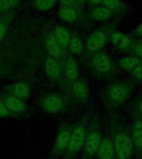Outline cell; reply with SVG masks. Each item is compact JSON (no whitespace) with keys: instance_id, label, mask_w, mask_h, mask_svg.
<instances>
[{"instance_id":"1","label":"cell","mask_w":142,"mask_h":159,"mask_svg":"<svg viewBox=\"0 0 142 159\" xmlns=\"http://www.w3.org/2000/svg\"><path fill=\"white\" fill-rule=\"evenodd\" d=\"M107 129L111 139L117 159H132V144L130 127L119 113L111 111L107 117Z\"/></svg>"},{"instance_id":"2","label":"cell","mask_w":142,"mask_h":159,"mask_svg":"<svg viewBox=\"0 0 142 159\" xmlns=\"http://www.w3.org/2000/svg\"><path fill=\"white\" fill-rule=\"evenodd\" d=\"M136 85L134 80H116L105 87L101 93V99L109 111H115L129 99Z\"/></svg>"},{"instance_id":"3","label":"cell","mask_w":142,"mask_h":159,"mask_svg":"<svg viewBox=\"0 0 142 159\" xmlns=\"http://www.w3.org/2000/svg\"><path fill=\"white\" fill-rule=\"evenodd\" d=\"M92 75L97 79L110 80L120 73V68L105 51L95 53L85 60Z\"/></svg>"},{"instance_id":"4","label":"cell","mask_w":142,"mask_h":159,"mask_svg":"<svg viewBox=\"0 0 142 159\" xmlns=\"http://www.w3.org/2000/svg\"><path fill=\"white\" fill-rule=\"evenodd\" d=\"M121 19L122 17H118L106 22L99 27H97V29L87 37L85 45L86 53L84 61L90 56L103 50L107 42H110V37L113 32H116Z\"/></svg>"},{"instance_id":"5","label":"cell","mask_w":142,"mask_h":159,"mask_svg":"<svg viewBox=\"0 0 142 159\" xmlns=\"http://www.w3.org/2000/svg\"><path fill=\"white\" fill-rule=\"evenodd\" d=\"M102 137V124L98 115L95 114L90 118L87 125L84 145L82 148V157L92 158L97 156Z\"/></svg>"},{"instance_id":"6","label":"cell","mask_w":142,"mask_h":159,"mask_svg":"<svg viewBox=\"0 0 142 159\" xmlns=\"http://www.w3.org/2000/svg\"><path fill=\"white\" fill-rule=\"evenodd\" d=\"M91 114L87 112L72 127L69 143L64 153L63 159H74L78 152L83 148L87 128L89 123Z\"/></svg>"},{"instance_id":"7","label":"cell","mask_w":142,"mask_h":159,"mask_svg":"<svg viewBox=\"0 0 142 159\" xmlns=\"http://www.w3.org/2000/svg\"><path fill=\"white\" fill-rule=\"evenodd\" d=\"M60 18L69 23H74L87 27L92 24V20L85 12L84 7L77 3L69 7H61L58 12Z\"/></svg>"},{"instance_id":"8","label":"cell","mask_w":142,"mask_h":159,"mask_svg":"<svg viewBox=\"0 0 142 159\" xmlns=\"http://www.w3.org/2000/svg\"><path fill=\"white\" fill-rule=\"evenodd\" d=\"M71 96L75 102L80 104H87L89 100V86L87 80L78 78L72 83L68 84Z\"/></svg>"},{"instance_id":"9","label":"cell","mask_w":142,"mask_h":159,"mask_svg":"<svg viewBox=\"0 0 142 159\" xmlns=\"http://www.w3.org/2000/svg\"><path fill=\"white\" fill-rule=\"evenodd\" d=\"M130 126L133 152L135 159H142V120L131 117Z\"/></svg>"},{"instance_id":"10","label":"cell","mask_w":142,"mask_h":159,"mask_svg":"<svg viewBox=\"0 0 142 159\" xmlns=\"http://www.w3.org/2000/svg\"><path fill=\"white\" fill-rule=\"evenodd\" d=\"M72 127L73 126L69 125V124L63 125L62 127V129H60V131L58 132L57 139H56V142H55L54 148H53V150H52L53 157H57L60 155L65 153L67 146H68Z\"/></svg>"},{"instance_id":"11","label":"cell","mask_w":142,"mask_h":159,"mask_svg":"<svg viewBox=\"0 0 142 159\" xmlns=\"http://www.w3.org/2000/svg\"><path fill=\"white\" fill-rule=\"evenodd\" d=\"M42 106L49 113H59L67 109V99L60 94H49L43 99Z\"/></svg>"},{"instance_id":"12","label":"cell","mask_w":142,"mask_h":159,"mask_svg":"<svg viewBox=\"0 0 142 159\" xmlns=\"http://www.w3.org/2000/svg\"><path fill=\"white\" fill-rule=\"evenodd\" d=\"M136 39L130 35L121 32H114L110 37V42H111L114 47L119 49L121 52L128 54L130 50L131 49L133 45L135 44Z\"/></svg>"},{"instance_id":"13","label":"cell","mask_w":142,"mask_h":159,"mask_svg":"<svg viewBox=\"0 0 142 159\" xmlns=\"http://www.w3.org/2000/svg\"><path fill=\"white\" fill-rule=\"evenodd\" d=\"M87 15L92 21L96 22H107L109 20L116 19L118 17H123L102 5L88 7Z\"/></svg>"},{"instance_id":"14","label":"cell","mask_w":142,"mask_h":159,"mask_svg":"<svg viewBox=\"0 0 142 159\" xmlns=\"http://www.w3.org/2000/svg\"><path fill=\"white\" fill-rule=\"evenodd\" d=\"M45 47H46L47 53L51 56V57H53L57 60L62 59L64 62L67 56H65L64 50L60 47L59 43L57 42L54 33L50 32L47 35L46 40H45Z\"/></svg>"},{"instance_id":"15","label":"cell","mask_w":142,"mask_h":159,"mask_svg":"<svg viewBox=\"0 0 142 159\" xmlns=\"http://www.w3.org/2000/svg\"><path fill=\"white\" fill-rule=\"evenodd\" d=\"M97 157L98 159H117L111 139L108 133L107 135L102 137Z\"/></svg>"},{"instance_id":"16","label":"cell","mask_w":142,"mask_h":159,"mask_svg":"<svg viewBox=\"0 0 142 159\" xmlns=\"http://www.w3.org/2000/svg\"><path fill=\"white\" fill-rule=\"evenodd\" d=\"M64 72L68 84L72 83L78 79L79 69L77 61L71 55H67L64 61Z\"/></svg>"},{"instance_id":"17","label":"cell","mask_w":142,"mask_h":159,"mask_svg":"<svg viewBox=\"0 0 142 159\" xmlns=\"http://www.w3.org/2000/svg\"><path fill=\"white\" fill-rule=\"evenodd\" d=\"M116 65L120 69H122L125 71L132 72L138 67L142 66V59L138 57L128 56V57H121L116 61Z\"/></svg>"},{"instance_id":"18","label":"cell","mask_w":142,"mask_h":159,"mask_svg":"<svg viewBox=\"0 0 142 159\" xmlns=\"http://www.w3.org/2000/svg\"><path fill=\"white\" fill-rule=\"evenodd\" d=\"M68 50L72 54L82 57L84 59L85 53H86L85 46L83 44L82 38L80 37V36L77 32H73L71 35L69 45H68Z\"/></svg>"},{"instance_id":"19","label":"cell","mask_w":142,"mask_h":159,"mask_svg":"<svg viewBox=\"0 0 142 159\" xmlns=\"http://www.w3.org/2000/svg\"><path fill=\"white\" fill-rule=\"evenodd\" d=\"M45 70L48 76L52 79L58 80L62 76V67L57 59L53 57H48L45 62Z\"/></svg>"},{"instance_id":"20","label":"cell","mask_w":142,"mask_h":159,"mask_svg":"<svg viewBox=\"0 0 142 159\" xmlns=\"http://www.w3.org/2000/svg\"><path fill=\"white\" fill-rule=\"evenodd\" d=\"M102 5L115 12L121 17L126 14L129 10V6L122 0H104Z\"/></svg>"},{"instance_id":"21","label":"cell","mask_w":142,"mask_h":159,"mask_svg":"<svg viewBox=\"0 0 142 159\" xmlns=\"http://www.w3.org/2000/svg\"><path fill=\"white\" fill-rule=\"evenodd\" d=\"M53 33L57 42L59 43L60 47L64 51L68 49V45H69L70 38H71L69 31L62 26H57L55 27Z\"/></svg>"},{"instance_id":"22","label":"cell","mask_w":142,"mask_h":159,"mask_svg":"<svg viewBox=\"0 0 142 159\" xmlns=\"http://www.w3.org/2000/svg\"><path fill=\"white\" fill-rule=\"evenodd\" d=\"M130 116L142 120V95L137 97L130 106Z\"/></svg>"},{"instance_id":"23","label":"cell","mask_w":142,"mask_h":159,"mask_svg":"<svg viewBox=\"0 0 142 159\" xmlns=\"http://www.w3.org/2000/svg\"><path fill=\"white\" fill-rule=\"evenodd\" d=\"M5 105L7 109H11L12 111L21 112L23 111L25 109V104L24 103L20 100V99L15 98V97H8L6 99V103Z\"/></svg>"},{"instance_id":"24","label":"cell","mask_w":142,"mask_h":159,"mask_svg":"<svg viewBox=\"0 0 142 159\" xmlns=\"http://www.w3.org/2000/svg\"><path fill=\"white\" fill-rule=\"evenodd\" d=\"M57 1V0H36L35 6L38 10L47 11L56 4Z\"/></svg>"},{"instance_id":"25","label":"cell","mask_w":142,"mask_h":159,"mask_svg":"<svg viewBox=\"0 0 142 159\" xmlns=\"http://www.w3.org/2000/svg\"><path fill=\"white\" fill-rule=\"evenodd\" d=\"M128 55L142 59V39H136L131 49L128 52Z\"/></svg>"},{"instance_id":"26","label":"cell","mask_w":142,"mask_h":159,"mask_svg":"<svg viewBox=\"0 0 142 159\" xmlns=\"http://www.w3.org/2000/svg\"><path fill=\"white\" fill-rule=\"evenodd\" d=\"M14 92L18 97L26 98L29 94L30 89L27 84H24V83H18L15 85Z\"/></svg>"},{"instance_id":"27","label":"cell","mask_w":142,"mask_h":159,"mask_svg":"<svg viewBox=\"0 0 142 159\" xmlns=\"http://www.w3.org/2000/svg\"><path fill=\"white\" fill-rule=\"evenodd\" d=\"M19 0H0V12H4L17 5Z\"/></svg>"},{"instance_id":"28","label":"cell","mask_w":142,"mask_h":159,"mask_svg":"<svg viewBox=\"0 0 142 159\" xmlns=\"http://www.w3.org/2000/svg\"><path fill=\"white\" fill-rule=\"evenodd\" d=\"M130 78L134 80L136 83L137 82L142 83V66L130 72Z\"/></svg>"},{"instance_id":"29","label":"cell","mask_w":142,"mask_h":159,"mask_svg":"<svg viewBox=\"0 0 142 159\" xmlns=\"http://www.w3.org/2000/svg\"><path fill=\"white\" fill-rule=\"evenodd\" d=\"M130 35L132 37H142V23L138 25L133 31H131Z\"/></svg>"},{"instance_id":"30","label":"cell","mask_w":142,"mask_h":159,"mask_svg":"<svg viewBox=\"0 0 142 159\" xmlns=\"http://www.w3.org/2000/svg\"><path fill=\"white\" fill-rule=\"evenodd\" d=\"M104 0H87V4L88 7H92L95 6H98V5H102Z\"/></svg>"},{"instance_id":"31","label":"cell","mask_w":142,"mask_h":159,"mask_svg":"<svg viewBox=\"0 0 142 159\" xmlns=\"http://www.w3.org/2000/svg\"><path fill=\"white\" fill-rule=\"evenodd\" d=\"M62 7H69L76 4V0H60Z\"/></svg>"},{"instance_id":"32","label":"cell","mask_w":142,"mask_h":159,"mask_svg":"<svg viewBox=\"0 0 142 159\" xmlns=\"http://www.w3.org/2000/svg\"><path fill=\"white\" fill-rule=\"evenodd\" d=\"M6 31H7V27H6L5 24L0 22V42L4 37L5 34H6Z\"/></svg>"},{"instance_id":"33","label":"cell","mask_w":142,"mask_h":159,"mask_svg":"<svg viewBox=\"0 0 142 159\" xmlns=\"http://www.w3.org/2000/svg\"><path fill=\"white\" fill-rule=\"evenodd\" d=\"M7 114V107L5 104H3L2 102L0 101V117L6 116Z\"/></svg>"},{"instance_id":"34","label":"cell","mask_w":142,"mask_h":159,"mask_svg":"<svg viewBox=\"0 0 142 159\" xmlns=\"http://www.w3.org/2000/svg\"><path fill=\"white\" fill-rule=\"evenodd\" d=\"M87 2V0H76V3L79 5L80 7H84V5Z\"/></svg>"},{"instance_id":"35","label":"cell","mask_w":142,"mask_h":159,"mask_svg":"<svg viewBox=\"0 0 142 159\" xmlns=\"http://www.w3.org/2000/svg\"><path fill=\"white\" fill-rule=\"evenodd\" d=\"M81 159H92V158H87V157H81Z\"/></svg>"}]
</instances>
